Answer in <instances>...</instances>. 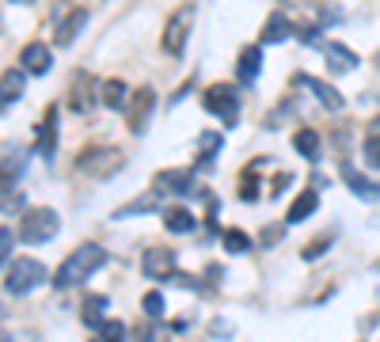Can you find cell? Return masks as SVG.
<instances>
[{"mask_svg": "<svg viewBox=\"0 0 380 342\" xmlns=\"http://www.w3.org/2000/svg\"><path fill=\"white\" fill-rule=\"evenodd\" d=\"M107 262V251L99 247V244H80L73 251L69 259L58 267V274H53V285L58 289H73V285H80V282H88L92 274L99 270Z\"/></svg>", "mask_w": 380, "mask_h": 342, "instance_id": "obj_1", "label": "cell"}, {"mask_svg": "<svg viewBox=\"0 0 380 342\" xmlns=\"http://www.w3.org/2000/svg\"><path fill=\"white\" fill-rule=\"evenodd\" d=\"M58 228H61V217H58V209H50V205H31L23 209V217H19V240L31 247H38V244H46V240L58 236Z\"/></svg>", "mask_w": 380, "mask_h": 342, "instance_id": "obj_2", "label": "cell"}, {"mask_svg": "<svg viewBox=\"0 0 380 342\" xmlns=\"http://www.w3.org/2000/svg\"><path fill=\"white\" fill-rule=\"evenodd\" d=\"M76 168L84 175H92V179H110V175H118L126 168V156H122V149H115V145H92L76 156Z\"/></svg>", "mask_w": 380, "mask_h": 342, "instance_id": "obj_3", "label": "cell"}, {"mask_svg": "<svg viewBox=\"0 0 380 342\" xmlns=\"http://www.w3.org/2000/svg\"><path fill=\"white\" fill-rule=\"evenodd\" d=\"M42 282H46V267H42L38 259H16L12 270H8V278H4V289L12 296H23L31 289H38Z\"/></svg>", "mask_w": 380, "mask_h": 342, "instance_id": "obj_4", "label": "cell"}, {"mask_svg": "<svg viewBox=\"0 0 380 342\" xmlns=\"http://www.w3.org/2000/svg\"><path fill=\"white\" fill-rule=\"evenodd\" d=\"M206 110H209V114H217L225 126H232L240 118V95H236V87H232V84H213L206 92Z\"/></svg>", "mask_w": 380, "mask_h": 342, "instance_id": "obj_5", "label": "cell"}, {"mask_svg": "<svg viewBox=\"0 0 380 342\" xmlns=\"http://www.w3.org/2000/svg\"><path fill=\"white\" fill-rule=\"evenodd\" d=\"M190 27H194V8H179V12L167 19V27H164V35H160V46L164 53H183L186 46V38H190Z\"/></svg>", "mask_w": 380, "mask_h": 342, "instance_id": "obj_6", "label": "cell"}, {"mask_svg": "<svg viewBox=\"0 0 380 342\" xmlns=\"http://www.w3.org/2000/svg\"><path fill=\"white\" fill-rule=\"evenodd\" d=\"M152 107H156V92L152 87H137L126 103V126L133 137H141L149 129V118H152Z\"/></svg>", "mask_w": 380, "mask_h": 342, "instance_id": "obj_7", "label": "cell"}, {"mask_svg": "<svg viewBox=\"0 0 380 342\" xmlns=\"http://www.w3.org/2000/svg\"><path fill=\"white\" fill-rule=\"evenodd\" d=\"M141 270L149 274L152 282L175 278V251H167V247H149V251L141 255Z\"/></svg>", "mask_w": 380, "mask_h": 342, "instance_id": "obj_8", "label": "cell"}, {"mask_svg": "<svg viewBox=\"0 0 380 342\" xmlns=\"http://www.w3.org/2000/svg\"><path fill=\"white\" fill-rule=\"evenodd\" d=\"M19 65H23L27 73H35V76H46L53 58H50V50L42 46V42H27V46L19 50Z\"/></svg>", "mask_w": 380, "mask_h": 342, "instance_id": "obj_9", "label": "cell"}, {"mask_svg": "<svg viewBox=\"0 0 380 342\" xmlns=\"http://www.w3.org/2000/svg\"><path fill=\"white\" fill-rule=\"evenodd\" d=\"M323 58H327V69L339 73V76H346V73L357 69V53L346 50L342 42H327V46H323Z\"/></svg>", "mask_w": 380, "mask_h": 342, "instance_id": "obj_10", "label": "cell"}, {"mask_svg": "<svg viewBox=\"0 0 380 342\" xmlns=\"http://www.w3.org/2000/svg\"><path fill=\"white\" fill-rule=\"evenodd\" d=\"M156 191L160 194H190V171L186 168H167V171H156Z\"/></svg>", "mask_w": 380, "mask_h": 342, "instance_id": "obj_11", "label": "cell"}, {"mask_svg": "<svg viewBox=\"0 0 380 342\" xmlns=\"http://www.w3.org/2000/svg\"><path fill=\"white\" fill-rule=\"evenodd\" d=\"M23 160H27V152L19 145H8L0 152V183H16L23 175Z\"/></svg>", "mask_w": 380, "mask_h": 342, "instance_id": "obj_12", "label": "cell"}, {"mask_svg": "<svg viewBox=\"0 0 380 342\" xmlns=\"http://www.w3.org/2000/svg\"><path fill=\"white\" fill-rule=\"evenodd\" d=\"M297 84H300V87H308V92L316 95L327 110H339V107H342L339 87H331V84H323V80H312V76H297Z\"/></svg>", "mask_w": 380, "mask_h": 342, "instance_id": "obj_13", "label": "cell"}, {"mask_svg": "<svg viewBox=\"0 0 380 342\" xmlns=\"http://www.w3.org/2000/svg\"><path fill=\"white\" fill-rule=\"evenodd\" d=\"M88 103H92V76H88V73H76L73 84H69V107L76 110V114H84Z\"/></svg>", "mask_w": 380, "mask_h": 342, "instance_id": "obj_14", "label": "cell"}, {"mask_svg": "<svg viewBox=\"0 0 380 342\" xmlns=\"http://www.w3.org/2000/svg\"><path fill=\"white\" fill-rule=\"evenodd\" d=\"M27 87V73L23 69H8L0 73V103H16Z\"/></svg>", "mask_w": 380, "mask_h": 342, "instance_id": "obj_15", "label": "cell"}, {"mask_svg": "<svg viewBox=\"0 0 380 342\" xmlns=\"http://www.w3.org/2000/svg\"><path fill=\"white\" fill-rule=\"evenodd\" d=\"M316 209H320V194H316V191L297 194V202L289 205V213H285V225H300V220H308Z\"/></svg>", "mask_w": 380, "mask_h": 342, "instance_id": "obj_16", "label": "cell"}, {"mask_svg": "<svg viewBox=\"0 0 380 342\" xmlns=\"http://www.w3.org/2000/svg\"><path fill=\"white\" fill-rule=\"evenodd\" d=\"M342 179H346V186L357 194V198H365V202H373V198H380V183H373V179H365L361 171H354V168H342Z\"/></svg>", "mask_w": 380, "mask_h": 342, "instance_id": "obj_17", "label": "cell"}, {"mask_svg": "<svg viewBox=\"0 0 380 342\" xmlns=\"http://www.w3.org/2000/svg\"><path fill=\"white\" fill-rule=\"evenodd\" d=\"M236 73H240L243 84H251L255 76L263 73V50H259V46H248V50H243L240 61H236Z\"/></svg>", "mask_w": 380, "mask_h": 342, "instance_id": "obj_18", "label": "cell"}, {"mask_svg": "<svg viewBox=\"0 0 380 342\" xmlns=\"http://www.w3.org/2000/svg\"><path fill=\"white\" fill-rule=\"evenodd\" d=\"M289 35H293V23H289L285 12H274V16L263 23V42H285Z\"/></svg>", "mask_w": 380, "mask_h": 342, "instance_id": "obj_19", "label": "cell"}, {"mask_svg": "<svg viewBox=\"0 0 380 342\" xmlns=\"http://www.w3.org/2000/svg\"><path fill=\"white\" fill-rule=\"evenodd\" d=\"M53 126H58V107H50V110H46V118H42V126H38L35 149L42 152V156H53Z\"/></svg>", "mask_w": 380, "mask_h": 342, "instance_id": "obj_20", "label": "cell"}, {"mask_svg": "<svg viewBox=\"0 0 380 342\" xmlns=\"http://www.w3.org/2000/svg\"><path fill=\"white\" fill-rule=\"evenodd\" d=\"M164 228H167V233H175V236H186V233H194V217H190L183 205H175V209H167V213H164Z\"/></svg>", "mask_w": 380, "mask_h": 342, "instance_id": "obj_21", "label": "cell"}, {"mask_svg": "<svg viewBox=\"0 0 380 342\" xmlns=\"http://www.w3.org/2000/svg\"><path fill=\"white\" fill-rule=\"evenodd\" d=\"M293 149L300 152V156H308V160H316L320 156V134H316V129H297V134H293Z\"/></svg>", "mask_w": 380, "mask_h": 342, "instance_id": "obj_22", "label": "cell"}, {"mask_svg": "<svg viewBox=\"0 0 380 342\" xmlns=\"http://www.w3.org/2000/svg\"><path fill=\"white\" fill-rule=\"evenodd\" d=\"M103 103H107L110 110H126V103H130V87L122 84V80H107V84H103Z\"/></svg>", "mask_w": 380, "mask_h": 342, "instance_id": "obj_23", "label": "cell"}, {"mask_svg": "<svg viewBox=\"0 0 380 342\" xmlns=\"http://www.w3.org/2000/svg\"><path fill=\"white\" fill-rule=\"evenodd\" d=\"M156 205H160V198H156V194H144V198H137V202L122 205V209H118V213H115V217L122 220V217H137V213H152V209H156Z\"/></svg>", "mask_w": 380, "mask_h": 342, "instance_id": "obj_24", "label": "cell"}, {"mask_svg": "<svg viewBox=\"0 0 380 342\" xmlns=\"http://www.w3.org/2000/svg\"><path fill=\"white\" fill-rule=\"evenodd\" d=\"M23 209H27L23 191H16V186H12V191H0V213L12 217V213H23Z\"/></svg>", "mask_w": 380, "mask_h": 342, "instance_id": "obj_25", "label": "cell"}, {"mask_svg": "<svg viewBox=\"0 0 380 342\" xmlns=\"http://www.w3.org/2000/svg\"><path fill=\"white\" fill-rule=\"evenodd\" d=\"M225 251H228V255H243V251H251V236L243 233V228H228V233H225Z\"/></svg>", "mask_w": 380, "mask_h": 342, "instance_id": "obj_26", "label": "cell"}, {"mask_svg": "<svg viewBox=\"0 0 380 342\" xmlns=\"http://www.w3.org/2000/svg\"><path fill=\"white\" fill-rule=\"evenodd\" d=\"M240 198L243 202H255V198H259V164H251L248 175H240Z\"/></svg>", "mask_w": 380, "mask_h": 342, "instance_id": "obj_27", "label": "cell"}, {"mask_svg": "<svg viewBox=\"0 0 380 342\" xmlns=\"http://www.w3.org/2000/svg\"><path fill=\"white\" fill-rule=\"evenodd\" d=\"M103 308H107V296H92L84 304V324L88 327H103Z\"/></svg>", "mask_w": 380, "mask_h": 342, "instance_id": "obj_28", "label": "cell"}, {"mask_svg": "<svg viewBox=\"0 0 380 342\" xmlns=\"http://www.w3.org/2000/svg\"><path fill=\"white\" fill-rule=\"evenodd\" d=\"M84 19H88V12H73V16H69V23L58 27V42H61V46H69V42L76 38V31L84 27Z\"/></svg>", "mask_w": 380, "mask_h": 342, "instance_id": "obj_29", "label": "cell"}, {"mask_svg": "<svg viewBox=\"0 0 380 342\" xmlns=\"http://www.w3.org/2000/svg\"><path fill=\"white\" fill-rule=\"evenodd\" d=\"M99 338H103V342H126L130 331L122 327L118 319H103V327H99Z\"/></svg>", "mask_w": 380, "mask_h": 342, "instance_id": "obj_30", "label": "cell"}, {"mask_svg": "<svg viewBox=\"0 0 380 342\" xmlns=\"http://www.w3.org/2000/svg\"><path fill=\"white\" fill-rule=\"evenodd\" d=\"M361 152H365V164H369V168L380 171V134H369V137L361 141Z\"/></svg>", "mask_w": 380, "mask_h": 342, "instance_id": "obj_31", "label": "cell"}, {"mask_svg": "<svg viewBox=\"0 0 380 342\" xmlns=\"http://www.w3.org/2000/svg\"><path fill=\"white\" fill-rule=\"evenodd\" d=\"M141 308H144V316H149V319H160L164 316V296L160 293H144Z\"/></svg>", "mask_w": 380, "mask_h": 342, "instance_id": "obj_32", "label": "cell"}, {"mask_svg": "<svg viewBox=\"0 0 380 342\" xmlns=\"http://www.w3.org/2000/svg\"><path fill=\"white\" fill-rule=\"evenodd\" d=\"M327 247H331V236H320L316 244H308L305 251H300V259H305V262H316V259H320V255H323V251H327Z\"/></svg>", "mask_w": 380, "mask_h": 342, "instance_id": "obj_33", "label": "cell"}, {"mask_svg": "<svg viewBox=\"0 0 380 342\" xmlns=\"http://www.w3.org/2000/svg\"><path fill=\"white\" fill-rule=\"evenodd\" d=\"M12 244H16V233L8 225H0V267H4L8 255H12Z\"/></svg>", "mask_w": 380, "mask_h": 342, "instance_id": "obj_34", "label": "cell"}, {"mask_svg": "<svg viewBox=\"0 0 380 342\" xmlns=\"http://www.w3.org/2000/svg\"><path fill=\"white\" fill-rule=\"evenodd\" d=\"M221 145H225V137H221V134H202V137H198V149H202V152H213V156L221 152Z\"/></svg>", "mask_w": 380, "mask_h": 342, "instance_id": "obj_35", "label": "cell"}, {"mask_svg": "<svg viewBox=\"0 0 380 342\" xmlns=\"http://www.w3.org/2000/svg\"><path fill=\"white\" fill-rule=\"evenodd\" d=\"M175 285L179 289H190V293H202V282H198L194 274H175Z\"/></svg>", "mask_w": 380, "mask_h": 342, "instance_id": "obj_36", "label": "cell"}, {"mask_svg": "<svg viewBox=\"0 0 380 342\" xmlns=\"http://www.w3.org/2000/svg\"><path fill=\"white\" fill-rule=\"evenodd\" d=\"M282 236H285V225H266V228H263V244H266V247L278 244Z\"/></svg>", "mask_w": 380, "mask_h": 342, "instance_id": "obj_37", "label": "cell"}, {"mask_svg": "<svg viewBox=\"0 0 380 342\" xmlns=\"http://www.w3.org/2000/svg\"><path fill=\"white\" fill-rule=\"evenodd\" d=\"M289 183H293V175H285V171H282V175H278V179L270 183V194H282V191H285Z\"/></svg>", "mask_w": 380, "mask_h": 342, "instance_id": "obj_38", "label": "cell"}, {"mask_svg": "<svg viewBox=\"0 0 380 342\" xmlns=\"http://www.w3.org/2000/svg\"><path fill=\"white\" fill-rule=\"evenodd\" d=\"M95 342H103V338H95Z\"/></svg>", "mask_w": 380, "mask_h": 342, "instance_id": "obj_39", "label": "cell"}, {"mask_svg": "<svg viewBox=\"0 0 380 342\" xmlns=\"http://www.w3.org/2000/svg\"><path fill=\"white\" fill-rule=\"evenodd\" d=\"M376 270H380V262H376Z\"/></svg>", "mask_w": 380, "mask_h": 342, "instance_id": "obj_40", "label": "cell"}]
</instances>
